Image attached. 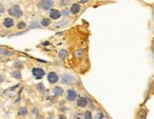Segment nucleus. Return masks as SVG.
Masks as SVG:
<instances>
[{"instance_id":"obj_1","label":"nucleus","mask_w":154,"mask_h":119,"mask_svg":"<svg viewBox=\"0 0 154 119\" xmlns=\"http://www.w3.org/2000/svg\"><path fill=\"white\" fill-rule=\"evenodd\" d=\"M8 13L10 16H13L14 18H20L23 15V10L18 5H13L8 9Z\"/></svg>"},{"instance_id":"obj_2","label":"nucleus","mask_w":154,"mask_h":119,"mask_svg":"<svg viewBox=\"0 0 154 119\" xmlns=\"http://www.w3.org/2000/svg\"><path fill=\"white\" fill-rule=\"evenodd\" d=\"M77 78L75 76H73L72 74H69V73H64L62 77V83L65 85H71L73 84L74 82H76Z\"/></svg>"},{"instance_id":"obj_3","label":"nucleus","mask_w":154,"mask_h":119,"mask_svg":"<svg viewBox=\"0 0 154 119\" xmlns=\"http://www.w3.org/2000/svg\"><path fill=\"white\" fill-rule=\"evenodd\" d=\"M54 1L53 0H41L39 3V7L43 10H48L54 7Z\"/></svg>"},{"instance_id":"obj_4","label":"nucleus","mask_w":154,"mask_h":119,"mask_svg":"<svg viewBox=\"0 0 154 119\" xmlns=\"http://www.w3.org/2000/svg\"><path fill=\"white\" fill-rule=\"evenodd\" d=\"M31 73H32L33 77L36 79H41V78H43V76L46 75L45 70L43 68H40V67H34V68H32Z\"/></svg>"},{"instance_id":"obj_5","label":"nucleus","mask_w":154,"mask_h":119,"mask_svg":"<svg viewBox=\"0 0 154 119\" xmlns=\"http://www.w3.org/2000/svg\"><path fill=\"white\" fill-rule=\"evenodd\" d=\"M78 97V93L75 89H69L66 91V99L70 102H73L77 99Z\"/></svg>"},{"instance_id":"obj_6","label":"nucleus","mask_w":154,"mask_h":119,"mask_svg":"<svg viewBox=\"0 0 154 119\" xmlns=\"http://www.w3.org/2000/svg\"><path fill=\"white\" fill-rule=\"evenodd\" d=\"M47 80L49 83L54 84V83L59 81V76L55 72H49L47 74Z\"/></svg>"},{"instance_id":"obj_7","label":"nucleus","mask_w":154,"mask_h":119,"mask_svg":"<svg viewBox=\"0 0 154 119\" xmlns=\"http://www.w3.org/2000/svg\"><path fill=\"white\" fill-rule=\"evenodd\" d=\"M61 16H62V13H61L59 9H51V10H50V13H49L50 19H52V20H58L59 18H61Z\"/></svg>"},{"instance_id":"obj_8","label":"nucleus","mask_w":154,"mask_h":119,"mask_svg":"<svg viewBox=\"0 0 154 119\" xmlns=\"http://www.w3.org/2000/svg\"><path fill=\"white\" fill-rule=\"evenodd\" d=\"M88 104V98L85 97H80L77 99V106L79 108H84Z\"/></svg>"},{"instance_id":"obj_9","label":"nucleus","mask_w":154,"mask_h":119,"mask_svg":"<svg viewBox=\"0 0 154 119\" xmlns=\"http://www.w3.org/2000/svg\"><path fill=\"white\" fill-rule=\"evenodd\" d=\"M14 26V21L13 18L7 17L3 20V27L5 28H12Z\"/></svg>"},{"instance_id":"obj_10","label":"nucleus","mask_w":154,"mask_h":119,"mask_svg":"<svg viewBox=\"0 0 154 119\" xmlns=\"http://www.w3.org/2000/svg\"><path fill=\"white\" fill-rule=\"evenodd\" d=\"M69 11H70L71 14H73V15H76L80 11V5L79 3H74L72 4V6H71L70 9H69Z\"/></svg>"},{"instance_id":"obj_11","label":"nucleus","mask_w":154,"mask_h":119,"mask_svg":"<svg viewBox=\"0 0 154 119\" xmlns=\"http://www.w3.org/2000/svg\"><path fill=\"white\" fill-rule=\"evenodd\" d=\"M0 55L4 57H13L14 55L13 52L8 50L6 48H3V47H0Z\"/></svg>"},{"instance_id":"obj_12","label":"nucleus","mask_w":154,"mask_h":119,"mask_svg":"<svg viewBox=\"0 0 154 119\" xmlns=\"http://www.w3.org/2000/svg\"><path fill=\"white\" fill-rule=\"evenodd\" d=\"M53 94L55 97H62V94H63V89L62 87H60V86H57L53 89Z\"/></svg>"},{"instance_id":"obj_13","label":"nucleus","mask_w":154,"mask_h":119,"mask_svg":"<svg viewBox=\"0 0 154 119\" xmlns=\"http://www.w3.org/2000/svg\"><path fill=\"white\" fill-rule=\"evenodd\" d=\"M28 114V109L26 107H21L18 111V115L20 116H26Z\"/></svg>"},{"instance_id":"obj_14","label":"nucleus","mask_w":154,"mask_h":119,"mask_svg":"<svg viewBox=\"0 0 154 119\" xmlns=\"http://www.w3.org/2000/svg\"><path fill=\"white\" fill-rule=\"evenodd\" d=\"M12 76H13L14 78H16V79H22V74L21 72L19 71V69H17L16 71H13V72L12 73Z\"/></svg>"},{"instance_id":"obj_15","label":"nucleus","mask_w":154,"mask_h":119,"mask_svg":"<svg viewBox=\"0 0 154 119\" xmlns=\"http://www.w3.org/2000/svg\"><path fill=\"white\" fill-rule=\"evenodd\" d=\"M74 55L77 59H81V58H83L84 56V52L83 50H81V49H78V50L75 52Z\"/></svg>"},{"instance_id":"obj_16","label":"nucleus","mask_w":154,"mask_h":119,"mask_svg":"<svg viewBox=\"0 0 154 119\" xmlns=\"http://www.w3.org/2000/svg\"><path fill=\"white\" fill-rule=\"evenodd\" d=\"M68 24H69L68 20H62L61 22L55 24V28H61V27H63V26H68Z\"/></svg>"},{"instance_id":"obj_17","label":"nucleus","mask_w":154,"mask_h":119,"mask_svg":"<svg viewBox=\"0 0 154 119\" xmlns=\"http://www.w3.org/2000/svg\"><path fill=\"white\" fill-rule=\"evenodd\" d=\"M67 55H68V52L67 50H65V49H61L60 52H59V58H60V59H64Z\"/></svg>"},{"instance_id":"obj_18","label":"nucleus","mask_w":154,"mask_h":119,"mask_svg":"<svg viewBox=\"0 0 154 119\" xmlns=\"http://www.w3.org/2000/svg\"><path fill=\"white\" fill-rule=\"evenodd\" d=\"M50 25V19L48 18H43L42 19V21H41V26H43V27H48Z\"/></svg>"},{"instance_id":"obj_19","label":"nucleus","mask_w":154,"mask_h":119,"mask_svg":"<svg viewBox=\"0 0 154 119\" xmlns=\"http://www.w3.org/2000/svg\"><path fill=\"white\" fill-rule=\"evenodd\" d=\"M27 28V24H26L25 22H19L18 24H17V28L18 29H24V28Z\"/></svg>"},{"instance_id":"obj_20","label":"nucleus","mask_w":154,"mask_h":119,"mask_svg":"<svg viewBox=\"0 0 154 119\" xmlns=\"http://www.w3.org/2000/svg\"><path fill=\"white\" fill-rule=\"evenodd\" d=\"M96 119H103V118H106V116H105V114L103 113H101V112H98V113H96V116H95Z\"/></svg>"},{"instance_id":"obj_21","label":"nucleus","mask_w":154,"mask_h":119,"mask_svg":"<svg viewBox=\"0 0 154 119\" xmlns=\"http://www.w3.org/2000/svg\"><path fill=\"white\" fill-rule=\"evenodd\" d=\"M84 118H85V119H92L93 118L92 113H91L90 111H87V112H85V113H84Z\"/></svg>"},{"instance_id":"obj_22","label":"nucleus","mask_w":154,"mask_h":119,"mask_svg":"<svg viewBox=\"0 0 154 119\" xmlns=\"http://www.w3.org/2000/svg\"><path fill=\"white\" fill-rule=\"evenodd\" d=\"M13 66H14V67H15L16 69H19V70L23 68V64H22L21 63H19V62H16V63H14Z\"/></svg>"},{"instance_id":"obj_23","label":"nucleus","mask_w":154,"mask_h":119,"mask_svg":"<svg viewBox=\"0 0 154 119\" xmlns=\"http://www.w3.org/2000/svg\"><path fill=\"white\" fill-rule=\"evenodd\" d=\"M37 88L39 90H41V91H43V90H45V86H43V83H39V84L37 85Z\"/></svg>"},{"instance_id":"obj_24","label":"nucleus","mask_w":154,"mask_h":119,"mask_svg":"<svg viewBox=\"0 0 154 119\" xmlns=\"http://www.w3.org/2000/svg\"><path fill=\"white\" fill-rule=\"evenodd\" d=\"M40 28V27L38 26L37 23H31V24H30V27H29V28Z\"/></svg>"},{"instance_id":"obj_25","label":"nucleus","mask_w":154,"mask_h":119,"mask_svg":"<svg viewBox=\"0 0 154 119\" xmlns=\"http://www.w3.org/2000/svg\"><path fill=\"white\" fill-rule=\"evenodd\" d=\"M70 13V11H68L67 9H63L62 10V15H63V16H68V14Z\"/></svg>"},{"instance_id":"obj_26","label":"nucleus","mask_w":154,"mask_h":119,"mask_svg":"<svg viewBox=\"0 0 154 119\" xmlns=\"http://www.w3.org/2000/svg\"><path fill=\"white\" fill-rule=\"evenodd\" d=\"M32 113H33V114H36V115H37V114H38V110H37V108H33V109H32Z\"/></svg>"},{"instance_id":"obj_27","label":"nucleus","mask_w":154,"mask_h":119,"mask_svg":"<svg viewBox=\"0 0 154 119\" xmlns=\"http://www.w3.org/2000/svg\"><path fill=\"white\" fill-rule=\"evenodd\" d=\"M80 3L81 4H86L89 0H80Z\"/></svg>"},{"instance_id":"obj_28","label":"nucleus","mask_w":154,"mask_h":119,"mask_svg":"<svg viewBox=\"0 0 154 119\" xmlns=\"http://www.w3.org/2000/svg\"><path fill=\"white\" fill-rule=\"evenodd\" d=\"M19 86V84H16L15 86H14V87H13V88H10V90H14V89H15V88H17Z\"/></svg>"}]
</instances>
